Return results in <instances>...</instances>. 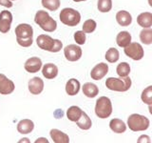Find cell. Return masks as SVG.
I'll list each match as a JSON object with an SVG mask.
<instances>
[{"instance_id": "cell-1", "label": "cell", "mask_w": 152, "mask_h": 143, "mask_svg": "<svg viewBox=\"0 0 152 143\" xmlns=\"http://www.w3.org/2000/svg\"><path fill=\"white\" fill-rule=\"evenodd\" d=\"M15 35L17 43L22 47H30L32 44L33 30L28 24H20L15 28Z\"/></svg>"}, {"instance_id": "cell-35", "label": "cell", "mask_w": 152, "mask_h": 143, "mask_svg": "<svg viewBox=\"0 0 152 143\" xmlns=\"http://www.w3.org/2000/svg\"><path fill=\"white\" fill-rule=\"evenodd\" d=\"M144 139H147V140H146L147 142H151L150 137H149L148 136H140V137H139V139H138V142L141 143V142H142V140H144Z\"/></svg>"}, {"instance_id": "cell-21", "label": "cell", "mask_w": 152, "mask_h": 143, "mask_svg": "<svg viewBox=\"0 0 152 143\" xmlns=\"http://www.w3.org/2000/svg\"><path fill=\"white\" fill-rule=\"evenodd\" d=\"M109 127H110V129L114 133H123L126 130V123L119 118L111 119L110 122H109Z\"/></svg>"}, {"instance_id": "cell-25", "label": "cell", "mask_w": 152, "mask_h": 143, "mask_svg": "<svg viewBox=\"0 0 152 143\" xmlns=\"http://www.w3.org/2000/svg\"><path fill=\"white\" fill-rule=\"evenodd\" d=\"M76 124H77V126L80 129H82V130H89V129L91 128L92 122H91V119L89 118L88 114L85 112H83L81 117L76 121Z\"/></svg>"}, {"instance_id": "cell-20", "label": "cell", "mask_w": 152, "mask_h": 143, "mask_svg": "<svg viewBox=\"0 0 152 143\" xmlns=\"http://www.w3.org/2000/svg\"><path fill=\"white\" fill-rule=\"evenodd\" d=\"M80 82L75 78H70L66 84V92L69 95H76L80 91Z\"/></svg>"}, {"instance_id": "cell-22", "label": "cell", "mask_w": 152, "mask_h": 143, "mask_svg": "<svg viewBox=\"0 0 152 143\" xmlns=\"http://www.w3.org/2000/svg\"><path fill=\"white\" fill-rule=\"evenodd\" d=\"M83 94L89 98H93L99 94V89L95 84L88 82L83 86Z\"/></svg>"}, {"instance_id": "cell-37", "label": "cell", "mask_w": 152, "mask_h": 143, "mask_svg": "<svg viewBox=\"0 0 152 143\" xmlns=\"http://www.w3.org/2000/svg\"><path fill=\"white\" fill-rule=\"evenodd\" d=\"M75 2H82V1H86V0H73Z\"/></svg>"}, {"instance_id": "cell-12", "label": "cell", "mask_w": 152, "mask_h": 143, "mask_svg": "<svg viewBox=\"0 0 152 143\" xmlns=\"http://www.w3.org/2000/svg\"><path fill=\"white\" fill-rule=\"evenodd\" d=\"M108 73V66L107 63H99L90 72V76L94 80H101Z\"/></svg>"}, {"instance_id": "cell-17", "label": "cell", "mask_w": 152, "mask_h": 143, "mask_svg": "<svg viewBox=\"0 0 152 143\" xmlns=\"http://www.w3.org/2000/svg\"><path fill=\"white\" fill-rule=\"evenodd\" d=\"M42 74L48 79H53L58 74V68L57 66L52 63H48L43 66Z\"/></svg>"}, {"instance_id": "cell-2", "label": "cell", "mask_w": 152, "mask_h": 143, "mask_svg": "<svg viewBox=\"0 0 152 143\" xmlns=\"http://www.w3.org/2000/svg\"><path fill=\"white\" fill-rule=\"evenodd\" d=\"M37 45L40 49L50 52H57L63 48V43L58 39H53L47 35H40L36 39Z\"/></svg>"}, {"instance_id": "cell-29", "label": "cell", "mask_w": 152, "mask_h": 143, "mask_svg": "<svg viewBox=\"0 0 152 143\" xmlns=\"http://www.w3.org/2000/svg\"><path fill=\"white\" fill-rule=\"evenodd\" d=\"M42 5L47 10L54 12L60 7V0H42Z\"/></svg>"}, {"instance_id": "cell-14", "label": "cell", "mask_w": 152, "mask_h": 143, "mask_svg": "<svg viewBox=\"0 0 152 143\" xmlns=\"http://www.w3.org/2000/svg\"><path fill=\"white\" fill-rule=\"evenodd\" d=\"M25 70L28 73H37L42 68V60L39 57H31L25 63Z\"/></svg>"}, {"instance_id": "cell-7", "label": "cell", "mask_w": 152, "mask_h": 143, "mask_svg": "<svg viewBox=\"0 0 152 143\" xmlns=\"http://www.w3.org/2000/svg\"><path fill=\"white\" fill-rule=\"evenodd\" d=\"M95 114L99 118H107L112 114V104L107 97H101L95 105Z\"/></svg>"}, {"instance_id": "cell-11", "label": "cell", "mask_w": 152, "mask_h": 143, "mask_svg": "<svg viewBox=\"0 0 152 143\" xmlns=\"http://www.w3.org/2000/svg\"><path fill=\"white\" fill-rule=\"evenodd\" d=\"M15 86L11 79H9L5 74H0V94H12Z\"/></svg>"}, {"instance_id": "cell-38", "label": "cell", "mask_w": 152, "mask_h": 143, "mask_svg": "<svg viewBox=\"0 0 152 143\" xmlns=\"http://www.w3.org/2000/svg\"><path fill=\"white\" fill-rule=\"evenodd\" d=\"M11 1H14V0H11Z\"/></svg>"}, {"instance_id": "cell-23", "label": "cell", "mask_w": 152, "mask_h": 143, "mask_svg": "<svg viewBox=\"0 0 152 143\" xmlns=\"http://www.w3.org/2000/svg\"><path fill=\"white\" fill-rule=\"evenodd\" d=\"M116 42L119 47L125 48L131 42V35L126 31L119 32L116 37Z\"/></svg>"}, {"instance_id": "cell-4", "label": "cell", "mask_w": 152, "mask_h": 143, "mask_svg": "<svg viewBox=\"0 0 152 143\" xmlns=\"http://www.w3.org/2000/svg\"><path fill=\"white\" fill-rule=\"evenodd\" d=\"M149 119L142 114H133L127 118V126L133 132L145 131L149 127Z\"/></svg>"}, {"instance_id": "cell-36", "label": "cell", "mask_w": 152, "mask_h": 143, "mask_svg": "<svg viewBox=\"0 0 152 143\" xmlns=\"http://www.w3.org/2000/svg\"><path fill=\"white\" fill-rule=\"evenodd\" d=\"M46 142V143H48V142H49V141H48L47 140V138H43V137H41V138H39V139H38V140H36L35 142L37 143V142Z\"/></svg>"}, {"instance_id": "cell-33", "label": "cell", "mask_w": 152, "mask_h": 143, "mask_svg": "<svg viewBox=\"0 0 152 143\" xmlns=\"http://www.w3.org/2000/svg\"><path fill=\"white\" fill-rule=\"evenodd\" d=\"M86 33L83 31H77L74 33V40L78 45H84L86 43Z\"/></svg>"}, {"instance_id": "cell-15", "label": "cell", "mask_w": 152, "mask_h": 143, "mask_svg": "<svg viewBox=\"0 0 152 143\" xmlns=\"http://www.w3.org/2000/svg\"><path fill=\"white\" fill-rule=\"evenodd\" d=\"M50 135L52 141L54 143H69V137L66 133L61 132L60 130L57 129H52L50 132Z\"/></svg>"}, {"instance_id": "cell-18", "label": "cell", "mask_w": 152, "mask_h": 143, "mask_svg": "<svg viewBox=\"0 0 152 143\" xmlns=\"http://www.w3.org/2000/svg\"><path fill=\"white\" fill-rule=\"evenodd\" d=\"M137 23L144 29H148L152 26V13H142L137 17Z\"/></svg>"}, {"instance_id": "cell-6", "label": "cell", "mask_w": 152, "mask_h": 143, "mask_svg": "<svg viewBox=\"0 0 152 143\" xmlns=\"http://www.w3.org/2000/svg\"><path fill=\"white\" fill-rule=\"evenodd\" d=\"M60 20L66 26H77L81 21V14L78 11L71 8H65L60 13Z\"/></svg>"}, {"instance_id": "cell-32", "label": "cell", "mask_w": 152, "mask_h": 143, "mask_svg": "<svg viewBox=\"0 0 152 143\" xmlns=\"http://www.w3.org/2000/svg\"><path fill=\"white\" fill-rule=\"evenodd\" d=\"M96 26H97V24L95 22V20H93V19H88V20L84 22L83 32L85 33H91L95 31Z\"/></svg>"}, {"instance_id": "cell-10", "label": "cell", "mask_w": 152, "mask_h": 143, "mask_svg": "<svg viewBox=\"0 0 152 143\" xmlns=\"http://www.w3.org/2000/svg\"><path fill=\"white\" fill-rule=\"evenodd\" d=\"M12 22V14L10 11H2L0 13V32L7 33L11 30Z\"/></svg>"}, {"instance_id": "cell-26", "label": "cell", "mask_w": 152, "mask_h": 143, "mask_svg": "<svg viewBox=\"0 0 152 143\" xmlns=\"http://www.w3.org/2000/svg\"><path fill=\"white\" fill-rule=\"evenodd\" d=\"M106 59L108 61L109 63H115L119 60V57H120V54H119V51L115 48H110L108 49L106 52Z\"/></svg>"}, {"instance_id": "cell-13", "label": "cell", "mask_w": 152, "mask_h": 143, "mask_svg": "<svg viewBox=\"0 0 152 143\" xmlns=\"http://www.w3.org/2000/svg\"><path fill=\"white\" fill-rule=\"evenodd\" d=\"M44 90V81L40 77H33L28 81V91L32 94H39Z\"/></svg>"}, {"instance_id": "cell-34", "label": "cell", "mask_w": 152, "mask_h": 143, "mask_svg": "<svg viewBox=\"0 0 152 143\" xmlns=\"http://www.w3.org/2000/svg\"><path fill=\"white\" fill-rule=\"evenodd\" d=\"M0 5L6 7V8H12V2L11 1V0H0Z\"/></svg>"}, {"instance_id": "cell-19", "label": "cell", "mask_w": 152, "mask_h": 143, "mask_svg": "<svg viewBox=\"0 0 152 143\" xmlns=\"http://www.w3.org/2000/svg\"><path fill=\"white\" fill-rule=\"evenodd\" d=\"M116 20L119 25L126 27L131 24L132 16H131V14L126 11H120L116 13Z\"/></svg>"}, {"instance_id": "cell-8", "label": "cell", "mask_w": 152, "mask_h": 143, "mask_svg": "<svg viewBox=\"0 0 152 143\" xmlns=\"http://www.w3.org/2000/svg\"><path fill=\"white\" fill-rule=\"evenodd\" d=\"M125 54L133 60H141L144 57L145 52L141 44L137 42H130L126 47H125Z\"/></svg>"}, {"instance_id": "cell-16", "label": "cell", "mask_w": 152, "mask_h": 143, "mask_svg": "<svg viewBox=\"0 0 152 143\" xmlns=\"http://www.w3.org/2000/svg\"><path fill=\"white\" fill-rule=\"evenodd\" d=\"M33 129H34V123L31 119H23L17 124V131L20 133H23V135L31 133Z\"/></svg>"}, {"instance_id": "cell-5", "label": "cell", "mask_w": 152, "mask_h": 143, "mask_svg": "<svg viewBox=\"0 0 152 143\" xmlns=\"http://www.w3.org/2000/svg\"><path fill=\"white\" fill-rule=\"evenodd\" d=\"M107 88L115 92H126L131 87V79L128 76L121 78L109 77L106 81Z\"/></svg>"}, {"instance_id": "cell-27", "label": "cell", "mask_w": 152, "mask_h": 143, "mask_svg": "<svg viewBox=\"0 0 152 143\" xmlns=\"http://www.w3.org/2000/svg\"><path fill=\"white\" fill-rule=\"evenodd\" d=\"M140 39L141 42L145 45H150L152 43V30L150 28L144 29L140 32Z\"/></svg>"}, {"instance_id": "cell-28", "label": "cell", "mask_w": 152, "mask_h": 143, "mask_svg": "<svg viewBox=\"0 0 152 143\" xmlns=\"http://www.w3.org/2000/svg\"><path fill=\"white\" fill-rule=\"evenodd\" d=\"M116 72L120 77L128 76V74L130 73V66L128 63H126V62H122V63H120L117 66Z\"/></svg>"}, {"instance_id": "cell-30", "label": "cell", "mask_w": 152, "mask_h": 143, "mask_svg": "<svg viewBox=\"0 0 152 143\" xmlns=\"http://www.w3.org/2000/svg\"><path fill=\"white\" fill-rule=\"evenodd\" d=\"M142 102L147 104L148 106L152 105V86H148L146 89H145L142 93Z\"/></svg>"}, {"instance_id": "cell-31", "label": "cell", "mask_w": 152, "mask_h": 143, "mask_svg": "<svg viewBox=\"0 0 152 143\" xmlns=\"http://www.w3.org/2000/svg\"><path fill=\"white\" fill-rule=\"evenodd\" d=\"M97 6L101 13H108L112 9V0H98Z\"/></svg>"}, {"instance_id": "cell-3", "label": "cell", "mask_w": 152, "mask_h": 143, "mask_svg": "<svg viewBox=\"0 0 152 143\" xmlns=\"http://www.w3.org/2000/svg\"><path fill=\"white\" fill-rule=\"evenodd\" d=\"M34 21L37 25L46 32H54L57 28V22L45 11H38L35 14Z\"/></svg>"}, {"instance_id": "cell-24", "label": "cell", "mask_w": 152, "mask_h": 143, "mask_svg": "<svg viewBox=\"0 0 152 143\" xmlns=\"http://www.w3.org/2000/svg\"><path fill=\"white\" fill-rule=\"evenodd\" d=\"M82 113L83 111L78 106H71L66 111V117H68L69 120L76 122L82 116Z\"/></svg>"}, {"instance_id": "cell-9", "label": "cell", "mask_w": 152, "mask_h": 143, "mask_svg": "<svg viewBox=\"0 0 152 143\" xmlns=\"http://www.w3.org/2000/svg\"><path fill=\"white\" fill-rule=\"evenodd\" d=\"M64 55L65 57L69 61L74 62L77 61L82 56V49L79 46H76L74 44L68 45L64 49Z\"/></svg>"}]
</instances>
